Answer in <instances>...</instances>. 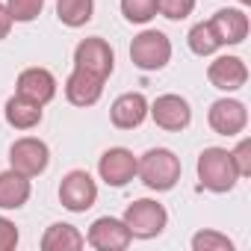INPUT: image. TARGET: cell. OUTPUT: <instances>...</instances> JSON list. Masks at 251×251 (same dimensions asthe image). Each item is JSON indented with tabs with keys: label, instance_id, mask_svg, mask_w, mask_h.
Here are the masks:
<instances>
[{
	"label": "cell",
	"instance_id": "cell-1",
	"mask_svg": "<svg viewBox=\"0 0 251 251\" xmlns=\"http://www.w3.org/2000/svg\"><path fill=\"white\" fill-rule=\"evenodd\" d=\"M180 172H183V166L175 157V151H169V148H151L142 157H136V177L154 192L175 189V183L180 180Z\"/></svg>",
	"mask_w": 251,
	"mask_h": 251
},
{
	"label": "cell",
	"instance_id": "cell-2",
	"mask_svg": "<svg viewBox=\"0 0 251 251\" xmlns=\"http://www.w3.org/2000/svg\"><path fill=\"white\" fill-rule=\"evenodd\" d=\"M239 180L227 148H204L198 154V183L210 192H230Z\"/></svg>",
	"mask_w": 251,
	"mask_h": 251
},
{
	"label": "cell",
	"instance_id": "cell-3",
	"mask_svg": "<svg viewBox=\"0 0 251 251\" xmlns=\"http://www.w3.org/2000/svg\"><path fill=\"white\" fill-rule=\"evenodd\" d=\"M121 222L127 225L130 236H136V239H154V236L163 233V227L169 222V213H166L163 204H157L151 198H139V201H133L127 210H124Z\"/></svg>",
	"mask_w": 251,
	"mask_h": 251
},
{
	"label": "cell",
	"instance_id": "cell-4",
	"mask_svg": "<svg viewBox=\"0 0 251 251\" xmlns=\"http://www.w3.org/2000/svg\"><path fill=\"white\" fill-rule=\"evenodd\" d=\"M130 59L142 71H160V68H166L169 59H172V42H169V36L160 33V30L139 33L133 39V45H130Z\"/></svg>",
	"mask_w": 251,
	"mask_h": 251
},
{
	"label": "cell",
	"instance_id": "cell-5",
	"mask_svg": "<svg viewBox=\"0 0 251 251\" xmlns=\"http://www.w3.org/2000/svg\"><path fill=\"white\" fill-rule=\"evenodd\" d=\"M74 68H80V71L106 83V77L115 68V53L103 39H83L74 48Z\"/></svg>",
	"mask_w": 251,
	"mask_h": 251
},
{
	"label": "cell",
	"instance_id": "cell-6",
	"mask_svg": "<svg viewBox=\"0 0 251 251\" xmlns=\"http://www.w3.org/2000/svg\"><path fill=\"white\" fill-rule=\"evenodd\" d=\"M59 201H62V207L71 210V213H86V210L95 207V201H98V183L92 180L89 172L74 169V172H68V175L62 177V183H59Z\"/></svg>",
	"mask_w": 251,
	"mask_h": 251
},
{
	"label": "cell",
	"instance_id": "cell-7",
	"mask_svg": "<svg viewBox=\"0 0 251 251\" xmlns=\"http://www.w3.org/2000/svg\"><path fill=\"white\" fill-rule=\"evenodd\" d=\"M48 163H50V151L36 136H24L9 148V166L24 177H39L48 169Z\"/></svg>",
	"mask_w": 251,
	"mask_h": 251
},
{
	"label": "cell",
	"instance_id": "cell-8",
	"mask_svg": "<svg viewBox=\"0 0 251 251\" xmlns=\"http://www.w3.org/2000/svg\"><path fill=\"white\" fill-rule=\"evenodd\" d=\"M86 242L92 248H98V251H124V248L133 242V236H130L127 225H124L121 219L100 216V219L92 222V227L86 233Z\"/></svg>",
	"mask_w": 251,
	"mask_h": 251
},
{
	"label": "cell",
	"instance_id": "cell-9",
	"mask_svg": "<svg viewBox=\"0 0 251 251\" xmlns=\"http://www.w3.org/2000/svg\"><path fill=\"white\" fill-rule=\"evenodd\" d=\"M207 121L210 127L219 133V136H239L248 124V109L242 100H233V98H219L210 112H207Z\"/></svg>",
	"mask_w": 251,
	"mask_h": 251
},
{
	"label": "cell",
	"instance_id": "cell-10",
	"mask_svg": "<svg viewBox=\"0 0 251 251\" xmlns=\"http://www.w3.org/2000/svg\"><path fill=\"white\" fill-rule=\"evenodd\" d=\"M98 172H100V180L106 186H115V189L127 186L136 177V157L127 148H109V151H103Z\"/></svg>",
	"mask_w": 251,
	"mask_h": 251
},
{
	"label": "cell",
	"instance_id": "cell-11",
	"mask_svg": "<svg viewBox=\"0 0 251 251\" xmlns=\"http://www.w3.org/2000/svg\"><path fill=\"white\" fill-rule=\"evenodd\" d=\"M148 112H151L154 124L163 130H183L192 121V109H189L186 98H180V95H160L148 106Z\"/></svg>",
	"mask_w": 251,
	"mask_h": 251
},
{
	"label": "cell",
	"instance_id": "cell-12",
	"mask_svg": "<svg viewBox=\"0 0 251 251\" xmlns=\"http://www.w3.org/2000/svg\"><path fill=\"white\" fill-rule=\"evenodd\" d=\"M109 118L118 130H133L148 118V100L142 92H124L112 100L109 106Z\"/></svg>",
	"mask_w": 251,
	"mask_h": 251
},
{
	"label": "cell",
	"instance_id": "cell-13",
	"mask_svg": "<svg viewBox=\"0 0 251 251\" xmlns=\"http://www.w3.org/2000/svg\"><path fill=\"white\" fill-rule=\"evenodd\" d=\"M207 80L219 92H236L248 83V65L239 56H216L207 68Z\"/></svg>",
	"mask_w": 251,
	"mask_h": 251
},
{
	"label": "cell",
	"instance_id": "cell-14",
	"mask_svg": "<svg viewBox=\"0 0 251 251\" xmlns=\"http://www.w3.org/2000/svg\"><path fill=\"white\" fill-rule=\"evenodd\" d=\"M15 95H24L36 103H48L56 98V77L48 71V68H27L18 74V83H15Z\"/></svg>",
	"mask_w": 251,
	"mask_h": 251
},
{
	"label": "cell",
	"instance_id": "cell-15",
	"mask_svg": "<svg viewBox=\"0 0 251 251\" xmlns=\"http://www.w3.org/2000/svg\"><path fill=\"white\" fill-rule=\"evenodd\" d=\"M210 27L219 39V45H239L248 36V15L242 9H219L210 18Z\"/></svg>",
	"mask_w": 251,
	"mask_h": 251
},
{
	"label": "cell",
	"instance_id": "cell-16",
	"mask_svg": "<svg viewBox=\"0 0 251 251\" xmlns=\"http://www.w3.org/2000/svg\"><path fill=\"white\" fill-rule=\"evenodd\" d=\"M100 95H103V80H98L80 68H74L71 77L65 80V98L74 106H92L100 100Z\"/></svg>",
	"mask_w": 251,
	"mask_h": 251
},
{
	"label": "cell",
	"instance_id": "cell-17",
	"mask_svg": "<svg viewBox=\"0 0 251 251\" xmlns=\"http://www.w3.org/2000/svg\"><path fill=\"white\" fill-rule=\"evenodd\" d=\"M30 177L9 169L0 172V210H21L30 201Z\"/></svg>",
	"mask_w": 251,
	"mask_h": 251
},
{
	"label": "cell",
	"instance_id": "cell-18",
	"mask_svg": "<svg viewBox=\"0 0 251 251\" xmlns=\"http://www.w3.org/2000/svg\"><path fill=\"white\" fill-rule=\"evenodd\" d=\"M6 121L15 130H33L42 121V103H36L24 95H15L6 100Z\"/></svg>",
	"mask_w": 251,
	"mask_h": 251
},
{
	"label": "cell",
	"instance_id": "cell-19",
	"mask_svg": "<svg viewBox=\"0 0 251 251\" xmlns=\"http://www.w3.org/2000/svg\"><path fill=\"white\" fill-rule=\"evenodd\" d=\"M86 245V236L74 227V225H65V222H56L45 230L42 236V248L45 251H77Z\"/></svg>",
	"mask_w": 251,
	"mask_h": 251
},
{
	"label": "cell",
	"instance_id": "cell-20",
	"mask_svg": "<svg viewBox=\"0 0 251 251\" xmlns=\"http://www.w3.org/2000/svg\"><path fill=\"white\" fill-rule=\"evenodd\" d=\"M95 0H56V18L65 27H83L92 21Z\"/></svg>",
	"mask_w": 251,
	"mask_h": 251
},
{
	"label": "cell",
	"instance_id": "cell-21",
	"mask_svg": "<svg viewBox=\"0 0 251 251\" xmlns=\"http://www.w3.org/2000/svg\"><path fill=\"white\" fill-rule=\"evenodd\" d=\"M186 42H189V50H192L195 56H213V53L222 48L219 39H216V33H213V27H210V21L195 24V27L189 30V36H186Z\"/></svg>",
	"mask_w": 251,
	"mask_h": 251
},
{
	"label": "cell",
	"instance_id": "cell-22",
	"mask_svg": "<svg viewBox=\"0 0 251 251\" xmlns=\"http://www.w3.org/2000/svg\"><path fill=\"white\" fill-rule=\"evenodd\" d=\"M121 12L130 24H148L157 15V0H121Z\"/></svg>",
	"mask_w": 251,
	"mask_h": 251
},
{
	"label": "cell",
	"instance_id": "cell-23",
	"mask_svg": "<svg viewBox=\"0 0 251 251\" xmlns=\"http://www.w3.org/2000/svg\"><path fill=\"white\" fill-rule=\"evenodd\" d=\"M192 251H233V242L219 230H198L192 236Z\"/></svg>",
	"mask_w": 251,
	"mask_h": 251
},
{
	"label": "cell",
	"instance_id": "cell-24",
	"mask_svg": "<svg viewBox=\"0 0 251 251\" xmlns=\"http://www.w3.org/2000/svg\"><path fill=\"white\" fill-rule=\"evenodd\" d=\"M6 9L12 15V21H21V24H30L42 15L45 9V0H6Z\"/></svg>",
	"mask_w": 251,
	"mask_h": 251
},
{
	"label": "cell",
	"instance_id": "cell-25",
	"mask_svg": "<svg viewBox=\"0 0 251 251\" xmlns=\"http://www.w3.org/2000/svg\"><path fill=\"white\" fill-rule=\"evenodd\" d=\"M195 9V0H157V12H163L169 21H183Z\"/></svg>",
	"mask_w": 251,
	"mask_h": 251
},
{
	"label": "cell",
	"instance_id": "cell-26",
	"mask_svg": "<svg viewBox=\"0 0 251 251\" xmlns=\"http://www.w3.org/2000/svg\"><path fill=\"white\" fill-rule=\"evenodd\" d=\"M230 157H233V166H236L239 177H248L251 175V142L248 139H239V145L230 151Z\"/></svg>",
	"mask_w": 251,
	"mask_h": 251
},
{
	"label": "cell",
	"instance_id": "cell-27",
	"mask_svg": "<svg viewBox=\"0 0 251 251\" xmlns=\"http://www.w3.org/2000/svg\"><path fill=\"white\" fill-rule=\"evenodd\" d=\"M15 245H18V227H15V222L0 216V251H12Z\"/></svg>",
	"mask_w": 251,
	"mask_h": 251
},
{
	"label": "cell",
	"instance_id": "cell-28",
	"mask_svg": "<svg viewBox=\"0 0 251 251\" xmlns=\"http://www.w3.org/2000/svg\"><path fill=\"white\" fill-rule=\"evenodd\" d=\"M12 15H9V9H6V3H0V42H3L6 36H9V30H12Z\"/></svg>",
	"mask_w": 251,
	"mask_h": 251
},
{
	"label": "cell",
	"instance_id": "cell-29",
	"mask_svg": "<svg viewBox=\"0 0 251 251\" xmlns=\"http://www.w3.org/2000/svg\"><path fill=\"white\" fill-rule=\"evenodd\" d=\"M239 3H242V6H251V0H239Z\"/></svg>",
	"mask_w": 251,
	"mask_h": 251
}]
</instances>
